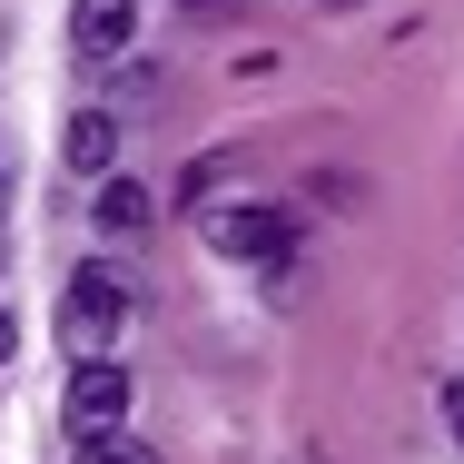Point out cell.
<instances>
[{"mask_svg": "<svg viewBox=\"0 0 464 464\" xmlns=\"http://www.w3.org/2000/svg\"><path fill=\"white\" fill-rule=\"evenodd\" d=\"M119 326H129V286L109 277V267H80V277L60 286V346L70 356H99Z\"/></svg>", "mask_w": 464, "mask_h": 464, "instance_id": "1", "label": "cell"}, {"mask_svg": "<svg viewBox=\"0 0 464 464\" xmlns=\"http://www.w3.org/2000/svg\"><path fill=\"white\" fill-rule=\"evenodd\" d=\"M208 247H218L227 267H277L286 247H296V218H277V208H227V218L208 227Z\"/></svg>", "mask_w": 464, "mask_h": 464, "instance_id": "2", "label": "cell"}, {"mask_svg": "<svg viewBox=\"0 0 464 464\" xmlns=\"http://www.w3.org/2000/svg\"><path fill=\"white\" fill-rule=\"evenodd\" d=\"M70 435H109L119 415H129V375L109 366V356H80V375H70Z\"/></svg>", "mask_w": 464, "mask_h": 464, "instance_id": "3", "label": "cell"}, {"mask_svg": "<svg viewBox=\"0 0 464 464\" xmlns=\"http://www.w3.org/2000/svg\"><path fill=\"white\" fill-rule=\"evenodd\" d=\"M129 30H139V0H80V10H70V40H80L90 60L129 50Z\"/></svg>", "mask_w": 464, "mask_h": 464, "instance_id": "4", "label": "cell"}, {"mask_svg": "<svg viewBox=\"0 0 464 464\" xmlns=\"http://www.w3.org/2000/svg\"><path fill=\"white\" fill-rule=\"evenodd\" d=\"M60 159H70V179H109V159H119V129H109V109H80V119H70Z\"/></svg>", "mask_w": 464, "mask_h": 464, "instance_id": "5", "label": "cell"}, {"mask_svg": "<svg viewBox=\"0 0 464 464\" xmlns=\"http://www.w3.org/2000/svg\"><path fill=\"white\" fill-rule=\"evenodd\" d=\"M149 208H159V198H149V188H129V179H109V188H99V227H109V237L149 227Z\"/></svg>", "mask_w": 464, "mask_h": 464, "instance_id": "6", "label": "cell"}, {"mask_svg": "<svg viewBox=\"0 0 464 464\" xmlns=\"http://www.w3.org/2000/svg\"><path fill=\"white\" fill-rule=\"evenodd\" d=\"M80 464H159V455H149V445H129V435L109 425V435H80Z\"/></svg>", "mask_w": 464, "mask_h": 464, "instance_id": "7", "label": "cell"}, {"mask_svg": "<svg viewBox=\"0 0 464 464\" xmlns=\"http://www.w3.org/2000/svg\"><path fill=\"white\" fill-rule=\"evenodd\" d=\"M445 425H455V435H464V375H455V385H445Z\"/></svg>", "mask_w": 464, "mask_h": 464, "instance_id": "8", "label": "cell"}, {"mask_svg": "<svg viewBox=\"0 0 464 464\" xmlns=\"http://www.w3.org/2000/svg\"><path fill=\"white\" fill-rule=\"evenodd\" d=\"M10 346H20V336H10V316H0V366H10Z\"/></svg>", "mask_w": 464, "mask_h": 464, "instance_id": "9", "label": "cell"}, {"mask_svg": "<svg viewBox=\"0 0 464 464\" xmlns=\"http://www.w3.org/2000/svg\"><path fill=\"white\" fill-rule=\"evenodd\" d=\"M188 10H218V0H188Z\"/></svg>", "mask_w": 464, "mask_h": 464, "instance_id": "10", "label": "cell"}]
</instances>
